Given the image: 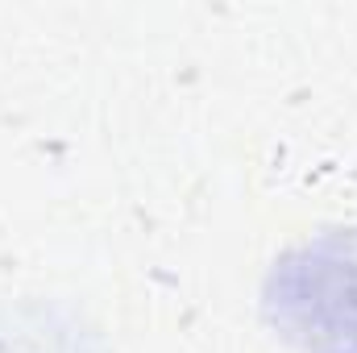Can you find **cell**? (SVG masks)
I'll list each match as a JSON object with an SVG mask.
<instances>
[{
  "label": "cell",
  "instance_id": "cell-1",
  "mask_svg": "<svg viewBox=\"0 0 357 353\" xmlns=\"http://www.w3.org/2000/svg\"><path fill=\"white\" fill-rule=\"evenodd\" d=\"M262 308L295 350L357 353V229H324L278 254Z\"/></svg>",
  "mask_w": 357,
  "mask_h": 353
}]
</instances>
